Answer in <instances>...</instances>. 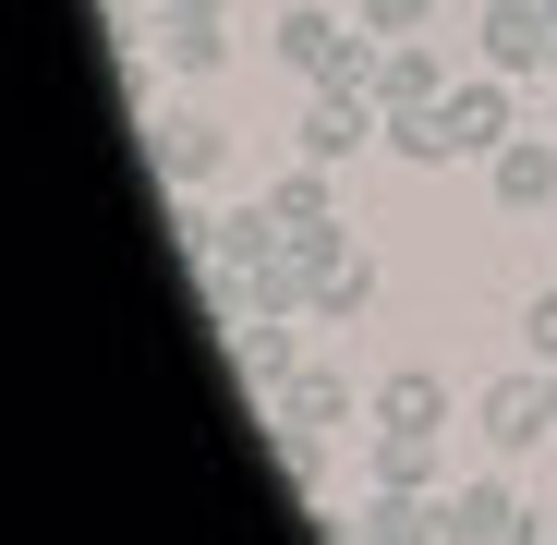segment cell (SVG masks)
I'll return each mask as SVG.
<instances>
[{"label":"cell","mask_w":557,"mask_h":545,"mask_svg":"<svg viewBox=\"0 0 557 545\" xmlns=\"http://www.w3.org/2000/svg\"><path fill=\"white\" fill-rule=\"evenodd\" d=\"M231 25V0H158V49H170V73H219V37Z\"/></svg>","instance_id":"cell-12"},{"label":"cell","mask_w":557,"mask_h":545,"mask_svg":"<svg viewBox=\"0 0 557 545\" xmlns=\"http://www.w3.org/2000/svg\"><path fill=\"white\" fill-rule=\"evenodd\" d=\"M363 37H436V0H363Z\"/></svg>","instance_id":"cell-20"},{"label":"cell","mask_w":557,"mask_h":545,"mask_svg":"<svg viewBox=\"0 0 557 545\" xmlns=\"http://www.w3.org/2000/svg\"><path fill=\"white\" fill-rule=\"evenodd\" d=\"M146 158H158V182H182V195H195V182L231 158V134H219L207 110H146Z\"/></svg>","instance_id":"cell-9"},{"label":"cell","mask_w":557,"mask_h":545,"mask_svg":"<svg viewBox=\"0 0 557 545\" xmlns=\"http://www.w3.org/2000/svg\"><path fill=\"white\" fill-rule=\"evenodd\" d=\"M485 195H497V219H545L557 207V134H509L485 158Z\"/></svg>","instance_id":"cell-6"},{"label":"cell","mask_w":557,"mask_h":545,"mask_svg":"<svg viewBox=\"0 0 557 545\" xmlns=\"http://www.w3.org/2000/svg\"><path fill=\"white\" fill-rule=\"evenodd\" d=\"M267 207H278V231H327V219H339V182L304 158V170H278V182H267Z\"/></svg>","instance_id":"cell-15"},{"label":"cell","mask_w":557,"mask_h":545,"mask_svg":"<svg viewBox=\"0 0 557 545\" xmlns=\"http://www.w3.org/2000/svg\"><path fill=\"white\" fill-rule=\"evenodd\" d=\"M363 424H412V436H448V376H436V363H400V376H376Z\"/></svg>","instance_id":"cell-11"},{"label":"cell","mask_w":557,"mask_h":545,"mask_svg":"<svg viewBox=\"0 0 557 545\" xmlns=\"http://www.w3.org/2000/svg\"><path fill=\"white\" fill-rule=\"evenodd\" d=\"M388 146H400L412 170H448V158H460V146H448V110H400V122H388Z\"/></svg>","instance_id":"cell-19"},{"label":"cell","mask_w":557,"mask_h":545,"mask_svg":"<svg viewBox=\"0 0 557 545\" xmlns=\"http://www.w3.org/2000/svg\"><path fill=\"white\" fill-rule=\"evenodd\" d=\"M267 49L292 61L304 85H363V73H376V37H363V25H339L327 0H292V13L267 25Z\"/></svg>","instance_id":"cell-1"},{"label":"cell","mask_w":557,"mask_h":545,"mask_svg":"<svg viewBox=\"0 0 557 545\" xmlns=\"http://www.w3.org/2000/svg\"><path fill=\"white\" fill-rule=\"evenodd\" d=\"M473 436L485 448H545L557 436V363H509V376H485V400H473Z\"/></svg>","instance_id":"cell-2"},{"label":"cell","mask_w":557,"mask_h":545,"mask_svg":"<svg viewBox=\"0 0 557 545\" xmlns=\"http://www.w3.org/2000/svg\"><path fill=\"white\" fill-rule=\"evenodd\" d=\"M473 49H485V73H557V13L545 0H485V25H473Z\"/></svg>","instance_id":"cell-5"},{"label":"cell","mask_w":557,"mask_h":545,"mask_svg":"<svg viewBox=\"0 0 557 545\" xmlns=\"http://www.w3.org/2000/svg\"><path fill=\"white\" fill-rule=\"evenodd\" d=\"M158 231H170V255H182V267H207V255H219V219H207L195 195H182V182H170V207H158Z\"/></svg>","instance_id":"cell-17"},{"label":"cell","mask_w":557,"mask_h":545,"mask_svg":"<svg viewBox=\"0 0 557 545\" xmlns=\"http://www.w3.org/2000/svg\"><path fill=\"white\" fill-rule=\"evenodd\" d=\"M533 509H521V485L509 473H460L448 497H424V545H509Z\"/></svg>","instance_id":"cell-3"},{"label":"cell","mask_w":557,"mask_h":545,"mask_svg":"<svg viewBox=\"0 0 557 545\" xmlns=\"http://www.w3.org/2000/svg\"><path fill=\"white\" fill-rule=\"evenodd\" d=\"M521 351H533V363H557V292H533V304H521Z\"/></svg>","instance_id":"cell-22"},{"label":"cell","mask_w":557,"mask_h":545,"mask_svg":"<svg viewBox=\"0 0 557 545\" xmlns=\"http://www.w3.org/2000/svg\"><path fill=\"white\" fill-rule=\"evenodd\" d=\"M376 134H388V110L363 98V85H315V98H304V122H292V146H304L315 170H339V158H363V146H376Z\"/></svg>","instance_id":"cell-4"},{"label":"cell","mask_w":557,"mask_h":545,"mask_svg":"<svg viewBox=\"0 0 557 545\" xmlns=\"http://www.w3.org/2000/svg\"><path fill=\"white\" fill-rule=\"evenodd\" d=\"M304 327H315V315H243V327H231V363H243L255 400H278V388L304 376Z\"/></svg>","instance_id":"cell-7"},{"label":"cell","mask_w":557,"mask_h":545,"mask_svg":"<svg viewBox=\"0 0 557 545\" xmlns=\"http://www.w3.org/2000/svg\"><path fill=\"white\" fill-rule=\"evenodd\" d=\"M509 545H557V509H533V521H521V533H509Z\"/></svg>","instance_id":"cell-23"},{"label":"cell","mask_w":557,"mask_h":545,"mask_svg":"<svg viewBox=\"0 0 557 545\" xmlns=\"http://www.w3.org/2000/svg\"><path fill=\"white\" fill-rule=\"evenodd\" d=\"M436 110H448V146H460V158H497V146L521 134V110H509V73H473V85H448Z\"/></svg>","instance_id":"cell-10"},{"label":"cell","mask_w":557,"mask_h":545,"mask_svg":"<svg viewBox=\"0 0 557 545\" xmlns=\"http://www.w3.org/2000/svg\"><path fill=\"white\" fill-rule=\"evenodd\" d=\"M267 412H278V424H315V436H327V424H351V388H339V376H292V388H278Z\"/></svg>","instance_id":"cell-16"},{"label":"cell","mask_w":557,"mask_h":545,"mask_svg":"<svg viewBox=\"0 0 557 545\" xmlns=\"http://www.w3.org/2000/svg\"><path fill=\"white\" fill-rule=\"evenodd\" d=\"M436 461H448V436H412V424H376V448H363V473H376L388 497H424Z\"/></svg>","instance_id":"cell-13"},{"label":"cell","mask_w":557,"mask_h":545,"mask_svg":"<svg viewBox=\"0 0 557 545\" xmlns=\"http://www.w3.org/2000/svg\"><path fill=\"white\" fill-rule=\"evenodd\" d=\"M304 315H315V327H363V315H376V255L351 243L327 280H315V304H304Z\"/></svg>","instance_id":"cell-14"},{"label":"cell","mask_w":557,"mask_h":545,"mask_svg":"<svg viewBox=\"0 0 557 545\" xmlns=\"http://www.w3.org/2000/svg\"><path fill=\"white\" fill-rule=\"evenodd\" d=\"M278 473L315 485V473H327V436H315V424H278Z\"/></svg>","instance_id":"cell-21"},{"label":"cell","mask_w":557,"mask_h":545,"mask_svg":"<svg viewBox=\"0 0 557 545\" xmlns=\"http://www.w3.org/2000/svg\"><path fill=\"white\" fill-rule=\"evenodd\" d=\"M351 545H424V497H388V485H376V497H363V533H351Z\"/></svg>","instance_id":"cell-18"},{"label":"cell","mask_w":557,"mask_h":545,"mask_svg":"<svg viewBox=\"0 0 557 545\" xmlns=\"http://www.w3.org/2000/svg\"><path fill=\"white\" fill-rule=\"evenodd\" d=\"M363 98H376L388 122H400V110H436V98H448V61H436L424 37H376V73H363Z\"/></svg>","instance_id":"cell-8"}]
</instances>
